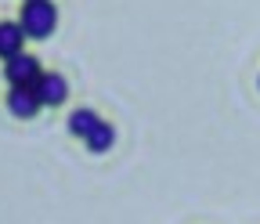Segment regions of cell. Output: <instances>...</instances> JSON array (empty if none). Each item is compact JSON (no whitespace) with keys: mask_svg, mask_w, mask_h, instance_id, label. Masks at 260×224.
Wrapping results in <instances>:
<instances>
[{"mask_svg":"<svg viewBox=\"0 0 260 224\" xmlns=\"http://www.w3.org/2000/svg\"><path fill=\"white\" fill-rule=\"evenodd\" d=\"M18 22L25 29V40H47L58 25V11H54L51 0H25Z\"/></svg>","mask_w":260,"mask_h":224,"instance_id":"6da1fadb","label":"cell"},{"mask_svg":"<svg viewBox=\"0 0 260 224\" xmlns=\"http://www.w3.org/2000/svg\"><path fill=\"white\" fill-rule=\"evenodd\" d=\"M44 73H40V61L32 58V54H15V58H8V66H4V80L11 83V87H32Z\"/></svg>","mask_w":260,"mask_h":224,"instance_id":"7a4b0ae2","label":"cell"},{"mask_svg":"<svg viewBox=\"0 0 260 224\" xmlns=\"http://www.w3.org/2000/svg\"><path fill=\"white\" fill-rule=\"evenodd\" d=\"M32 90H37L40 105L58 109V105L65 102V94H69V83H65V76H58V73H44L37 83H32Z\"/></svg>","mask_w":260,"mask_h":224,"instance_id":"3957f363","label":"cell"},{"mask_svg":"<svg viewBox=\"0 0 260 224\" xmlns=\"http://www.w3.org/2000/svg\"><path fill=\"white\" fill-rule=\"evenodd\" d=\"M8 112L18 116V119H32V116L40 112L37 90H32V87H11V94H8Z\"/></svg>","mask_w":260,"mask_h":224,"instance_id":"277c9868","label":"cell"},{"mask_svg":"<svg viewBox=\"0 0 260 224\" xmlns=\"http://www.w3.org/2000/svg\"><path fill=\"white\" fill-rule=\"evenodd\" d=\"M22 44H25V29H22V22H0V58H15L18 51H22Z\"/></svg>","mask_w":260,"mask_h":224,"instance_id":"5b68a950","label":"cell"},{"mask_svg":"<svg viewBox=\"0 0 260 224\" xmlns=\"http://www.w3.org/2000/svg\"><path fill=\"white\" fill-rule=\"evenodd\" d=\"M98 123H102V116H98L94 109H76V112L69 116V134H73V138H87Z\"/></svg>","mask_w":260,"mask_h":224,"instance_id":"8992f818","label":"cell"},{"mask_svg":"<svg viewBox=\"0 0 260 224\" xmlns=\"http://www.w3.org/2000/svg\"><path fill=\"white\" fill-rule=\"evenodd\" d=\"M83 141H87V148H90V152H109V148H112V141H116V131H112L109 123H98Z\"/></svg>","mask_w":260,"mask_h":224,"instance_id":"52a82bcc","label":"cell"}]
</instances>
